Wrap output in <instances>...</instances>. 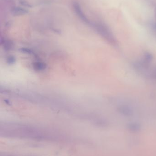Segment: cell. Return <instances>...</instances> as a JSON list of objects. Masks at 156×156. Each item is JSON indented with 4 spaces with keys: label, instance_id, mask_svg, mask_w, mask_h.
I'll return each mask as SVG.
<instances>
[{
    "label": "cell",
    "instance_id": "1",
    "mask_svg": "<svg viewBox=\"0 0 156 156\" xmlns=\"http://www.w3.org/2000/svg\"><path fill=\"white\" fill-rule=\"evenodd\" d=\"M73 7L76 13H77L78 17L84 22H88V20L87 19V17L85 16L83 12L81 6L78 3L76 2H74Z\"/></svg>",
    "mask_w": 156,
    "mask_h": 156
},
{
    "label": "cell",
    "instance_id": "2",
    "mask_svg": "<svg viewBox=\"0 0 156 156\" xmlns=\"http://www.w3.org/2000/svg\"><path fill=\"white\" fill-rule=\"evenodd\" d=\"M13 14L15 16H21L28 13V10L22 7H15L12 10Z\"/></svg>",
    "mask_w": 156,
    "mask_h": 156
},
{
    "label": "cell",
    "instance_id": "3",
    "mask_svg": "<svg viewBox=\"0 0 156 156\" xmlns=\"http://www.w3.org/2000/svg\"><path fill=\"white\" fill-rule=\"evenodd\" d=\"M19 3H20V4L25 6V7H30V8H31L32 7L31 5L30 4V3H28V1H25L24 0H20L19 1Z\"/></svg>",
    "mask_w": 156,
    "mask_h": 156
},
{
    "label": "cell",
    "instance_id": "4",
    "mask_svg": "<svg viewBox=\"0 0 156 156\" xmlns=\"http://www.w3.org/2000/svg\"><path fill=\"white\" fill-rule=\"evenodd\" d=\"M130 127L131 129H132V130H134V131L138 130V129L139 128V126L138 125H137V124H134V123L130 125Z\"/></svg>",
    "mask_w": 156,
    "mask_h": 156
},
{
    "label": "cell",
    "instance_id": "5",
    "mask_svg": "<svg viewBox=\"0 0 156 156\" xmlns=\"http://www.w3.org/2000/svg\"><path fill=\"white\" fill-rule=\"evenodd\" d=\"M152 75L154 78L156 79V69H154L152 72Z\"/></svg>",
    "mask_w": 156,
    "mask_h": 156
}]
</instances>
